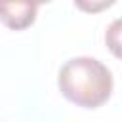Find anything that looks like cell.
I'll use <instances>...</instances> for the list:
<instances>
[{
	"label": "cell",
	"instance_id": "cell-1",
	"mask_svg": "<svg viewBox=\"0 0 122 122\" xmlns=\"http://www.w3.org/2000/svg\"><path fill=\"white\" fill-rule=\"evenodd\" d=\"M59 92L71 103L84 109H97L112 93V74L95 57L80 55L69 59L57 76Z\"/></svg>",
	"mask_w": 122,
	"mask_h": 122
},
{
	"label": "cell",
	"instance_id": "cell-2",
	"mask_svg": "<svg viewBox=\"0 0 122 122\" xmlns=\"http://www.w3.org/2000/svg\"><path fill=\"white\" fill-rule=\"evenodd\" d=\"M36 0H0V23L11 30H23L36 19Z\"/></svg>",
	"mask_w": 122,
	"mask_h": 122
},
{
	"label": "cell",
	"instance_id": "cell-3",
	"mask_svg": "<svg viewBox=\"0 0 122 122\" xmlns=\"http://www.w3.org/2000/svg\"><path fill=\"white\" fill-rule=\"evenodd\" d=\"M105 44H107L109 51L114 57L122 59V17L114 19L107 27V30H105Z\"/></svg>",
	"mask_w": 122,
	"mask_h": 122
},
{
	"label": "cell",
	"instance_id": "cell-4",
	"mask_svg": "<svg viewBox=\"0 0 122 122\" xmlns=\"http://www.w3.org/2000/svg\"><path fill=\"white\" fill-rule=\"evenodd\" d=\"M116 0H74V6L84 13H99L111 8Z\"/></svg>",
	"mask_w": 122,
	"mask_h": 122
},
{
	"label": "cell",
	"instance_id": "cell-5",
	"mask_svg": "<svg viewBox=\"0 0 122 122\" xmlns=\"http://www.w3.org/2000/svg\"><path fill=\"white\" fill-rule=\"evenodd\" d=\"M36 2H38V6H40V4H48V2H51V0H36Z\"/></svg>",
	"mask_w": 122,
	"mask_h": 122
}]
</instances>
